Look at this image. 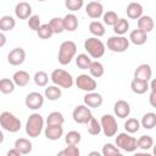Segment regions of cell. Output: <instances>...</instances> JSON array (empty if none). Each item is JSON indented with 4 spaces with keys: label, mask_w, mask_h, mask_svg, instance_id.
<instances>
[{
    "label": "cell",
    "mask_w": 156,
    "mask_h": 156,
    "mask_svg": "<svg viewBox=\"0 0 156 156\" xmlns=\"http://www.w3.org/2000/svg\"><path fill=\"white\" fill-rule=\"evenodd\" d=\"M87 126H88V133H89L90 135H98V134L102 130L101 123H100L95 117H91L90 121L87 123Z\"/></svg>",
    "instance_id": "cell-34"
},
{
    "label": "cell",
    "mask_w": 156,
    "mask_h": 156,
    "mask_svg": "<svg viewBox=\"0 0 156 156\" xmlns=\"http://www.w3.org/2000/svg\"><path fill=\"white\" fill-rule=\"evenodd\" d=\"M26 60V51L22 48H15L12 49L7 55V61L12 66H20Z\"/></svg>",
    "instance_id": "cell-12"
},
{
    "label": "cell",
    "mask_w": 156,
    "mask_h": 156,
    "mask_svg": "<svg viewBox=\"0 0 156 156\" xmlns=\"http://www.w3.org/2000/svg\"><path fill=\"white\" fill-rule=\"evenodd\" d=\"M51 80L55 85H58L60 88H65V89L71 88L74 83L73 77L71 76V73H68L67 71L61 69V68H56V69L52 71Z\"/></svg>",
    "instance_id": "cell-5"
},
{
    "label": "cell",
    "mask_w": 156,
    "mask_h": 156,
    "mask_svg": "<svg viewBox=\"0 0 156 156\" xmlns=\"http://www.w3.org/2000/svg\"><path fill=\"white\" fill-rule=\"evenodd\" d=\"M38 1H45V0H38Z\"/></svg>",
    "instance_id": "cell-53"
},
{
    "label": "cell",
    "mask_w": 156,
    "mask_h": 156,
    "mask_svg": "<svg viewBox=\"0 0 156 156\" xmlns=\"http://www.w3.org/2000/svg\"><path fill=\"white\" fill-rule=\"evenodd\" d=\"M102 132L106 136H115L118 130V124L112 115H104L100 119Z\"/></svg>",
    "instance_id": "cell-9"
},
{
    "label": "cell",
    "mask_w": 156,
    "mask_h": 156,
    "mask_svg": "<svg viewBox=\"0 0 156 156\" xmlns=\"http://www.w3.org/2000/svg\"><path fill=\"white\" fill-rule=\"evenodd\" d=\"M76 52H77V45H76L74 41H72V40L63 41L60 45V49H58V55H57L58 62L63 66L68 65L74 58Z\"/></svg>",
    "instance_id": "cell-1"
},
{
    "label": "cell",
    "mask_w": 156,
    "mask_h": 156,
    "mask_svg": "<svg viewBox=\"0 0 156 156\" xmlns=\"http://www.w3.org/2000/svg\"><path fill=\"white\" fill-rule=\"evenodd\" d=\"M84 104L91 108L100 107L102 104V95L99 93H95V91H89L84 96Z\"/></svg>",
    "instance_id": "cell-16"
},
{
    "label": "cell",
    "mask_w": 156,
    "mask_h": 156,
    "mask_svg": "<svg viewBox=\"0 0 156 156\" xmlns=\"http://www.w3.org/2000/svg\"><path fill=\"white\" fill-rule=\"evenodd\" d=\"M94 1H100V0H94Z\"/></svg>",
    "instance_id": "cell-54"
},
{
    "label": "cell",
    "mask_w": 156,
    "mask_h": 156,
    "mask_svg": "<svg viewBox=\"0 0 156 156\" xmlns=\"http://www.w3.org/2000/svg\"><path fill=\"white\" fill-rule=\"evenodd\" d=\"M129 29V22L126 18H119L117 21V23L113 26V32L117 35H123L127 33V30Z\"/></svg>",
    "instance_id": "cell-32"
},
{
    "label": "cell",
    "mask_w": 156,
    "mask_h": 156,
    "mask_svg": "<svg viewBox=\"0 0 156 156\" xmlns=\"http://www.w3.org/2000/svg\"><path fill=\"white\" fill-rule=\"evenodd\" d=\"M129 40L134 44V45H143L146 43L147 40V33H145L141 29H134L133 32H130L129 35Z\"/></svg>",
    "instance_id": "cell-19"
},
{
    "label": "cell",
    "mask_w": 156,
    "mask_h": 156,
    "mask_svg": "<svg viewBox=\"0 0 156 156\" xmlns=\"http://www.w3.org/2000/svg\"><path fill=\"white\" fill-rule=\"evenodd\" d=\"M130 89H132L133 93L140 95V94L146 93L147 89H150V85H149V83L145 82V80H140V79L134 78V79L132 80V83H130Z\"/></svg>",
    "instance_id": "cell-22"
},
{
    "label": "cell",
    "mask_w": 156,
    "mask_h": 156,
    "mask_svg": "<svg viewBox=\"0 0 156 156\" xmlns=\"http://www.w3.org/2000/svg\"><path fill=\"white\" fill-rule=\"evenodd\" d=\"M141 127L145 129H152L156 127V113L154 112H147L143 116L141 122H140Z\"/></svg>",
    "instance_id": "cell-27"
},
{
    "label": "cell",
    "mask_w": 156,
    "mask_h": 156,
    "mask_svg": "<svg viewBox=\"0 0 156 156\" xmlns=\"http://www.w3.org/2000/svg\"><path fill=\"white\" fill-rule=\"evenodd\" d=\"M154 146V139L150 135H141L138 139V147L141 150H149Z\"/></svg>",
    "instance_id": "cell-38"
},
{
    "label": "cell",
    "mask_w": 156,
    "mask_h": 156,
    "mask_svg": "<svg viewBox=\"0 0 156 156\" xmlns=\"http://www.w3.org/2000/svg\"><path fill=\"white\" fill-rule=\"evenodd\" d=\"M51 29L54 30V34H60L65 30V26H63V18H60V17H54L50 20L49 22Z\"/></svg>",
    "instance_id": "cell-36"
},
{
    "label": "cell",
    "mask_w": 156,
    "mask_h": 156,
    "mask_svg": "<svg viewBox=\"0 0 156 156\" xmlns=\"http://www.w3.org/2000/svg\"><path fill=\"white\" fill-rule=\"evenodd\" d=\"M76 85H77V88H79L80 90H84L87 93L94 91L98 87L96 80L88 74H79L76 78Z\"/></svg>",
    "instance_id": "cell-10"
},
{
    "label": "cell",
    "mask_w": 156,
    "mask_h": 156,
    "mask_svg": "<svg viewBox=\"0 0 156 156\" xmlns=\"http://www.w3.org/2000/svg\"><path fill=\"white\" fill-rule=\"evenodd\" d=\"M24 102H26V106L29 110L35 111V110H39L43 106V104H44V96L40 93H38V91H32V93H29L26 96Z\"/></svg>",
    "instance_id": "cell-11"
},
{
    "label": "cell",
    "mask_w": 156,
    "mask_h": 156,
    "mask_svg": "<svg viewBox=\"0 0 156 156\" xmlns=\"http://www.w3.org/2000/svg\"><path fill=\"white\" fill-rule=\"evenodd\" d=\"M22 154L20 152V150H17L16 147H13V149H11V150H9L7 151V156H21Z\"/></svg>",
    "instance_id": "cell-48"
},
{
    "label": "cell",
    "mask_w": 156,
    "mask_h": 156,
    "mask_svg": "<svg viewBox=\"0 0 156 156\" xmlns=\"http://www.w3.org/2000/svg\"><path fill=\"white\" fill-rule=\"evenodd\" d=\"M65 6L69 11H78L83 6V0H65Z\"/></svg>",
    "instance_id": "cell-46"
},
{
    "label": "cell",
    "mask_w": 156,
    "mask_h": 156,
    "mask_svg": "<svg viewBox=\"0 0 156 156\" xmlns=\"http://www.w3.org/2000/svg\"><path fill=\"white\" fill-rule=\"evenodd\" d=\"M12 80L15 82V84L17 87H26L29 83L30 77H29L28 72H26V71H17L13 73Z\"/></svg>",
    "instance_id": "cell-23"
},
{
    "label": "cell",
    "mask_w": 156,
    "mask_h": 156,
    "mask_svg": "<svg viewBox=\"0 0 156 156\" xmlns=\"http://www.w3.org/2000/svg\"><path fill=\"white\" fill-rule=\"evenodd\" d=\"M129 48V39L123 35H113L107 39V49L113 52H124Z\"/></svg>",
    "instance_id": "cell-7"
},
{
    "label": "cell",
    "mask_w": 156,
    "mask_h": 156,
    "mask_svg": "<svg viewBox=\"0 0 156 156\" xmlns=\"http://www.w3.org/2000/svg\"><path fill=\"white\" fill-rule=\"evenodd\" d=\"M63 26H65V30L68 32H74L78 28V18L74 13H67L63 17Z\"/></svg>",
    "instance_id": "cell-24"
},
{
    "label": "cell",
    "mask_w": 156,
    "mask_h": 156,
    "mask_svg": "<svg viewBox=\"0 0 156 156\" xmlns=\"http://www.w3.org/2000/svg\"><path fill=\"white\" fill-rule=\"evenodd\" d=\"M15 82L9 78H2L0 80V91L2 94H11L15 90Z\"/></svg>",
    "instance_id": "cell-33"
},
{
    "label": "cell",
    "mask_w": 156,
    "mask_h": 156,
    "mask_svg": "<svg viewBox=\"0 0 156 156\" xmlns=\"http://www.w3.org/2000/svg\"><path fill=\"white\" fill-rule=\"evenodd\" d=\"M80 140H82V135L77 130H71L65 136V141L67 145H78Z\"/></svg>",
    "instance_id": "cell-35"
},
{
    "label": "cell",
    "mask_w": 156,
    "mask_h": 156,
    "mask_svg": "<svg viewBox=\"0 0 156 156\" xmlns=\"http://www.w3.org/2000/svg\"><path fill=\"white\" fill-rule=\"evenodd\" d=\"M37 34H38V37H39L40 39L46 40V39H49V38L52 37L54 30L51 29V27H50L49 23H45V24H41V26H40V28H39V30L37 32Z\"/></svg>",
    "instance_id": "cell-40"
},
{
    "label": "cell",
    "mask_w": 156,
    "mask_h": 156,
    "mask_svg": "<svg viewBox=\"0 0 156 156\" xmlns=\"http://www.w3.org/2000/svg\"><path fill=\"white\" fill-rule=\"evenodd\" d=\"M41 23H40V17L38 15H32L29 18H28V27L34 30V32H38L39 28H40Z\"/></svg>",
    "instance_id": "cell-45"
},
{
    "label": "cell",
    "mask_w": 156,
    "mask_h": 156,
    "mask_svg": "<svg viewBox=\"0 0 156 156\" xmlns=\"http://www.w3.org/2000/svg\"><path fill=\"white\" fill-rule=\"evenodd\" d=\"M116 145L123 150V151H127V152H133L138 149V140L129 135V133H119L117 136H116Z\"/></svg>",
    "instance_id": "cell-6"
},
{
    "label": "cell",
    "mask_w": 156,
    "mask_h": 156,
    "mask_svg": "<svg viewBox=\"0 0 156 156\" xmlns=\"http://www.w3.org/2000/svg\"><path fill=\"white\" fill-rule=\"evenodd\" d=\"M90 155H91V156H93V155H98V156H99L100 154H99L98 151H93V152H90Z\"/></svg>",
    "instance_id": "cell-52"
},
{
    "label": "cell",
    "mask_w": 156,
    "mask_h": 156,
    "mask_svg": "<svg viewBox=\"0 0 156 156\" xmlns=\"http://www.w3.org/2000/svg\"><path fill=\"white\" fill-rule=\"evenodd\" d=\"M16 26V21L12 16H2L0 18V29L1 32H10L15 28Z\"/></svg>",
    "instance_id": "cell-28"
},
{
    "label": "cell",
    "mask_w": 156,
    "mask_h": 156,
    "mask_svg": "<svg viewBox=\"0 0 156 156\" xmlns=\"http://www.w3.org/2000/svg\"><path fill=\"white\" fill-rule=\"evenodd\" d=\"M102 20H104V23L105 24L113 27L119 18H118V16H117V13L115 11H107V12H105L102 15Z\"/></svg>",
    "instance_id": "cell-43"
},
{
    "label": "cell",
    "mask_w": 156,
    "mask_h": 156,
    "mask_svg": "<svg viewBox=\"0 0 156 156\" xmlns=\"http://www.w3.org/2000/svg\"><path fill=\"white\" fill-rule=\"evenodd\" d=\"M149 102L152 107L156 108V90H151L150 96H149Z\"/></svg>",
    "instance_id": "cell-47"
},
{
    "label": "cell",
    "mask_w": 156,
    "mask_h": 156,
    "mask_svg": "<svg viewBox=\"0 0 156 156\" xmlns=\"http://www.w3.org/2000/svg\"><path fill=\"white\" fill-rule=\"evenodd\" d=\"M15 15L20 20H28L32 16V6L26 1H21L15 6Z\"/></svg>",
    "instance_id": "cell-14"
},
{
    "label": "cell",
    "mask_w": 156,
    "mask_h": 156,
    "mask_svg": "<svg viewBox=\"0 0 156 156\" xmlns=\"http://www.w3.org/2000/svg\"><path fill=\"white\" fill-rule=\"evenodd\" d=\"M152 152H154V155L156 156V144H154V146H152Z\"/></svg>",
    "instance_id": "cell-51"
},
{
    "label": "cell",
    "mask_w": 156,
    "mask_h": 156,
    "mask_svg": "<svg viewBox=\"0 0 156 156\" xmlns=\"http://www.w3.org/2000/svg\"><path fill=\"white\" fill-rule=\"evenodd\" d=\"M89 72L93 77L95 78H100L104 76V72H105V68H104V65L99 61H93L89 66Z\"/></svg>",
    "instance_id": "cell-30"
},
{
    "label": "cell",
    "mask_w": 156,
    "mask_h": 156,
    "mask_svg": "<svg viewBox=\"0 0 156 156\" xmlns=\"http://www.w3.org/2000/svg\"><path fill=\"white\" fill-rule=\"evenodd\" d=\"M0 124L2 129L9 133H16L21 129V121L9 111H4L0 115Z\"/></svg>",
    "instance_id": "cell-3"
},
{
    "label": "cell",
    "mask_w": 156,
    "mask_h": 156,
    "mask_svg": "<svg viewBox=\"0 0 156 156\" xmlns=\"http://www.w3.org/2000/svg\"><path fill=\"white\" fill-rule=\"evenodd\" d=\"M85 12L90 18H99L104 15V6L100 1H90L85 6Z\"/></svg>",
    "instance_id": "cell-13"
},
{
    "label": "cell",
    "mask_w": 156,
    "mask_h": 156,
    "mask_svg": "<svg viewBox=\"0 0 156 156\" xmlns=\"http://www.w3.org/2000/svg\"><path fill=\"white\" fill-rule=\"evenodd\" d=\"M150 89H151V90H156V78L151 80V83H150Z\"/></svg>",
    "instance_id": "cell-50"
},
{
    "label": "cell",
    "mask_w": 156,
    "mask_h": 156,
    "mask_svg": "<svg viewBox=\"0 0 156 156\" xmlns=\"http://www.w3.org/2000/svg\"><path fill=\"white\" fill-rule=\"evenodd\" d=\"M152 76V69L150 67V65L147 63H141L136 67V69L134 71V78L140 79V80H145L149 82L151 79Z\"/></svg>",
    "instance_id": "cell-15"
},
{
    "label": "cell",
    "mask_w": 156,
    "mask_h": 156,
    "mask_svg": "<svg viewBox=\"0 0 156 156\" xmlns=\"http://www.w3.org/2000/svg\"><path fill=\"white\" fill-rule=\"evenodd\" d=\"M79 154H80V151L77 145H68L62 151H60L57 155L58 156H79Z\"/></svg>",
    "instance_id": "cell-44"
},
{
    "label": "cell",
    "mask_w": 156,
    "mask_h": 156,
    "mask_svg": "<svg viewBox=\"0 0 156 156\" xmlns=\"http://www.w3.org/2000/svg\"><path fill=\"white\" fill-rule=\"evenodd\" d=\"M0 40H1V41H0V46L2 48V46L5 45V41H6V37H5L4 32H1V33H0Z\"/></svg>",
    "instance_id": "cell-49"
},
{
    "label": "cell",
    "mask_w": 156,
    "mask_h": 156,
    "mask_svg": "<svg viewBox=\"0 0 156 156\" xmlns=\"http://www.w3.org/2000/svg\"><path fill=\"white\" fill-rule=\"evenodd\" d=\"M44 128V118L39 113H32L26 123V133L30 138H37L40 135Z\"/></svg>",
    "instance_id": "cell-2"
},
{
    "label": "cell",
    "mask_w": 156,
    "mask_h": 156,
    "mask_svg": "<svg viewBox=\"0 0 156 156\" xmlns=\"http://www.w3.org/2000/svg\"><path fill=\"white\" fill-rule=\"evenodd\" d=\"M127 16L132 20H138L143 16V6L139 2H130L127 6Z\"/></svg>",
    "instance_id": "cell-21"
},
{
    "label": "cell",
    "mask_w": 156,
    "mask_h": 156,
    "mask_svg": "<svg viewBox=\"0 0 156 156\" xmlns=\"http://www.w3.org/2000/svg\"><path fill=\"white\" fill-rule=\"evenodd\" d=\"M124 129H126V132H128L129 134L136 133V132L140 129V122H139L136 118H128V119L124 122Z\"/></svg>",
    "instance_id": "cell-37"
},
{
    "label": "cell",
    "mask_w": 156,
    "mask_h": 156,
    "mask_svg": "<svg viewBox=\"0 0 156 156\" xmlns=\"http://www.w3.org/2000/svg\"><path fill=\"white\" fill-rule=\"evenodd\" d=\"M91 62H93V61L90 60V57H89L87 54H79V55L76 57V63H77V66H78L80 69H88Z\"/></svg>",
    "instance_id": "cell-39"
},
{
    "label": "cell",
    "mask_w": 156,
    "mask_h": 156,
    "mask_svg": "<svg viewBox=\"0 0 156 156\" xmlns=\"http://www.w3.org/2000/svg\"><path fill=\"white\" fill-rule=\"evenodd\" d=\"M84 49L93 58H100L105 54V45L100 39H98V37H91L85 39Z\"/></svg>",
    "instance_id": "cell-4"
},
{
    "label": "cell",
    "mask_w": 156,
    "mask_h": 156,
    "mask_svg": "<svg viewBox=\"0 0 156 156\" xmlns=\"http://www.w3.org/2000/svg\"><path fill=\"white\" fill-rule=\"evenodd\" d=\"M15 147L17 150H20V152L22 155H28V154H30V151L33 149V145H32V143L28 139H26V138H18L15 141Z\"/></svg>",
    "instance_id": "cell-20"
},
{
    "label": "cell",
    "mask_w": 156,
    "mask_h": 156,
    "mask_svg": "<svg viewBox=\"0 0 156 156\" xmlns=\"http://www.w3.org/2000/svg\"><path fill=\"white\" fill-rule=\"evenodd\" d=\"M44 134L49 140H58L63 134L62 126H46Z\"/></svg>",
    "instance_id": "cell-18"
},
{
    "label": "cell",
    "mask_w": 156,
    "mask_h": 156,
    "mask_svg": "<svg viewBox=\"0 0 156 156\" xmlns=\"http://www.w3.org/2000/svg\"><path fill=\"white\" fill-rule=\"evenodd\" d=\"M138 28L144 30L145 33H149L154 29V20L150 16L143 15L141 17L138 18Z\"/></svg>",
    "instance_id": "cell-25"
},
{
    "label": "cell",
    "mask_w": 156,
    "mask_h": 156,
    "mask_svg": "<svg viewBox=\"0 0 156 156\" xmlns=\"http://www.w3.org/2000/svg\"><path fill=\"white\" fill-rule=\"evenodd\" d=\"M45 98L50 101H56L61 98V89L58 88V85H50L48 88H45Z\"/></svg>",
    "instance_id": "cell-29"
},
{
    "label": "cell",
    "mask_w": 156,
    "mask_h": 156,
    "mask_svg": "<svg viewBox=\"0 0 156 156\" xmlns=\"http://www.w3.org/2000/svg\"><path fill=\"white\" fill-rule=\"evenodd\" d=\"M113 111H115V115L118 118H127L129 116V113H130V106H129V104L127 101L118 100L113 105Z\"/></svg>",
    "instance_id": "cell-17"
},
{
    "label": "cell",
    "mask_w": 156,
    "mask_h": 156,
    "mask_svg": "<svg viewBox=\"0 0 156 156\" xmlns=\"http://www.w3.org/2000/svg\"><path fill=\"white\" fill-rule=\"evenodd\" d=\"M72 117H73V121L78 124H87L93 117V113L90 108L84 104V105H78L77 107H74L72 112Z\"/></svg>",
    "instance_id": "cell-8"
},
{
    "label": "cell",
    "mask_w": 156,
    "mask_h": 156,
    "mask_svg": "<svg viewBox=\"0 0 156 156\" xmlns=\"http://www.w3.org/2000/svg\"><path fill=\"white\" fill-rule=\"evenodd\" d=\"M34 83L38 85V87H45L46 84H48V82H49V76H48V73L46 72H44V71H39V72H37L35 74H34Z\"/></svg>",
    "instance_id": "cell-42"
},
{
    "label": "cell",
    "mask_w": 156,
    "mask_h": 156,
    "mask_svg": "<svg viewBox=\"0 0 156 156\" xmlns=\"http://www.w3.org/2000/svg\"><path fill=\"white\" fill-rule=\"evenodd\" d=\"M63 123H65V117L58 111H54L49 113V116L46 117V126H62Z\"/></svg>",
    "instance_id": "cell-26"
},
{
    "label": "cell",
    "mask_w": 156,
    "mask_h": 156,
    "mask_svg": "<svg viewBox=\"0 0 156 156\" xmlns=\"http://www.w3.org/2000/svg\"><path fill=\"white\" fill-rule=\"evenodd\" d=\"M102 155L104 156H115V155H121V150H119V147L116 145H113V144H111V143H107V144H105L104 146H102Z\"/></svg>",
    "instance_id": "cell-41"
},
{
    "label": "cell",
    "mask_w": 156,
    "mask_h": 156,
    "mask_svg": "<svg viewBox=\"0 0 156 156\" xmlns=\"http://www.w3.org/2000/svg\"><path fill=\"white\" fill-rule=\"evenodd\" d=\"M89 32L94 35V37H102L104 34H105V27H104V24L101 23V22H99V21H93V22H90V24H89Z\"/></svg>",
    "instance_id": "cell-31"
}]
</instances>
